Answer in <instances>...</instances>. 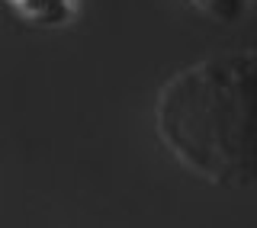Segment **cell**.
I'll use <instances>...</instances> for the list:
<instances>
[{
  "label": "cell",
  "instance_id": "3",
  "mask_svg": "<svg viewBox=\"0 0 257 228\" xmlns=\"http://www.w3.org/2000/svg\"><path fill=\"white\" fill-rule=\"evenodd\" d=\"M190 4L199 16L219 23V26H235V23H241L251 13L254 0H190Z\"/></svg>",
  "mask_w": 257,
  "mask_h": 228
},
{
  "label": "cell",
  "instance_id": "2",
  "mask_svg": "<svg viewBox=\"0 0 257 228\" xmlns=\"http://www.w3.org/2000/svg\"><path fill=\"white\" fill-rule=\"evenodd\" d=\"M7 4L32 26H64L80 10V0H7Z\"/></svg>",
  "mask_w": 257,
  "mask_h": 228
},
{
  "label": "cell",
  "instance_id": "1",
  "mask_svg": "<svg viewBox=\"0 0 257 228\" xmlns=\"http://www.w3.org/2000/svg\"><path fill=\"white\" fill-rule=\"evenodd\" d=\"M155 132L203 180L257 186V45L215 52L171 74L155 100Z\"/></svg>",
  "mask_w": 257,
  "mask_h": 228
}]
</instances>
